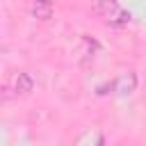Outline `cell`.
Masks as SVG:
<instances>
[{"instance_id":"3957f363","label":"cell","mask_w":146,"mask_h":146,"mask_svg":"<svg viewBox=\"0 0 146 146\" xmlns=\"http://www.w3.org/2000/svg\"><path fill=\"white\" fill-rule=\"evenodd\" d=\"M32 89H34V78L30 73H16V78H14V91H16V96L18 94L27 96Z\"/></svg>"},{"instance_id":"277c9868","label":"cell","mask_w":146,"mask_h":146,"mask_svg":"<svg viewBox=\"0 0 146 146\" xmlns=\"http://www.w3.org/2000/svg\"><path fill=\"white\" fill-rule=\"evenodd\" d=\"M32 16L39 18V21L52 18V2H39V0H34L32 2Z\"/></svg>"},{"instance_id":"7a4b0ae2","label":"cell","mask_w":146,"mask_h":146,"mask_svg":"<svg viewBox=\"0 0 146 146\" xmlns=\"http://www.w3.org/2000/svg\"><path fill=\"white\" fill-rule=\"evenodd\" d=\"M137 89V73H123V75H119L114 82H112V91L114 94H119V96H128V94H132Z\"/></svg>"},{"instance_id":"6da1fadb","label":"cell","mask_w":146,"mask_h":146,"mask_svg":"<svg viewBox=\"0 0 146 146\" xmlns=\"http://www.w3.org/2000/svg\"><path fill=\"white\" fill-rule=\"evenodd\" d=\"M96 14L103 16L107 23H114V18H121L123 23L130 21V14L121 9L119 0H96Z\"/></svg>"},{"instance_id":"5b68a950","label":"cell","mask_w":146,"mask_h":146,"mask_svg":"<svg viewBox=\"0 0 146 146\" xmlns=\"http://www.w3.org/2000/svg\"><path fill=\"white\" fill-rule=\"evenodd\" d=\"M39 2H52V0H39Z\"/></svg>"}]
</instances>
